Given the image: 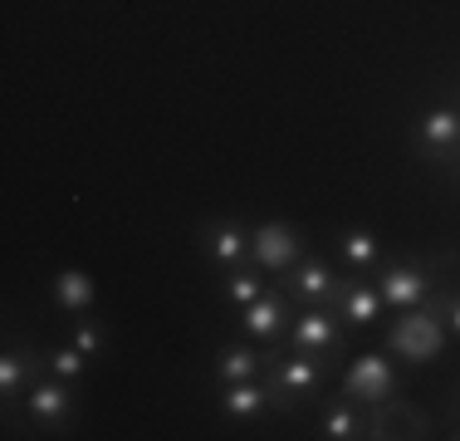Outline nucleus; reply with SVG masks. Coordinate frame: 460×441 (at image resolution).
Instances as JSON below:
<instances>
[{
    "label": "nucleus",
    "instance_id": "obj_6",
    "mask_svg": "<svg viewBox=\"0 0 460 441\" xmlns=\"http://www.w3.org/2000/svg\"><path fill=\"white\" fill-rule=\"evenodd\" d=\"M392 392H397V368H392L387 353H363L343 373V397H353V402H382Z\"/></svg>",
    "mask_w": 460,
    "mask_h": 441
},
{
    "label": "nucleus",
    "instance_id": "obj_5",
    "mask_svg": "<svg viewBox=\"0 0 460 441\" xmlns=\"http://www.w3.org/2000/svg\"><path fill=\"white\" fill-rule=\"evenodd\" d=\"M284 290L294 294L299 304H319V309H338V274L328 270L323 256H304L294 270H284Z\"/></svg>",
    "mask_w": 460,
    "mask_h": 441
},
{
    "label": "nucleus",
    "instance_id": "obj_21",
    "mask_svg": "<svg viewBox=\"0 0 460 441\" xmlns=\"http://www.w3.org/2000/svg\"><path fill=\"white\" fill-rule=\"evenodd\" d=\"M45 358H49V373H54V378H64V382H74L84 368H89V353H84V348H74V344L49 348Z\"/></svg>",
    "mask_w": 460,
    "mask_h": 441
},
{
    "label": "nucleus",
    "instance_id": "obj_17",
    "mask_svg": "<svg viewBox=\"0 0 460 441\" xmlns=\"http://www.w3.org/2000/svg\"><path fill=\"white\" fill-rule=\"evenodd\" d=\"M54 304L64 314H89L93 309V280L84 270H59L54 274Z\"/></svg>",
    "mask_w": 460,
    "mask_h": 441
},
{
    "label": "nucleus",
    "instance_id": "obj_7",
    "mask_svg": "<svg viewBox=\"0 0 460 441\" xmlns=\"http://www.w3.org/2000/svg\"><path fill=\"white\" fill-rule=\"evenodd\" d=\"M382 304L387 309H416L431 294V274L426 265H407V260H382Z\"/></svg>",
    "mask_w": 460,
    "mask_h": 441
},
{
    "label": "nucleus",
    "instance_id": "obj_12",
    "mask_svg": "<svg viewBox=\"0 0 460 441\" xmlns=\"http://www.w3.org/2000/svg\"><path fill=\"white\" fill-rule=\"evenodd\" d=\"M201 250L216 265L235 270V265H245V256H250V230L240 226V220H206L201 226Z\"/></svg>",
    "mask_w": 460,
    "mask_h": 441
},
{
    "label": "nucleus",
    "instance_id": "obj_20",
    "mask_svg": "<svg viewBox=\"0 0 460 441\" xmlns=\"http://www.w3.org/2000/svg\"><path fill=\"white\" fill-rule=\"evenodd\" d=\"M260 294H265V280L260 274H250L245 265H235V270L226 274V300L235 304V309H245V304H255Z\"/></svg>",
    "mask_w": 460,
    "mask_h": 441
},
{
    "label": "nucleus",
    "instance_id": "obj_13",
    "mask_svg": "<svg viewBox=\"0 0 460 441\" xmlns=\"http://www.w3.org/2000/svg\"><path fill=\"white\" fill-rule=\"evenodd\" d=\"M45 368H49V358H40V353H25V348H10L5 358H0V397H5V407L35 388Z\"/></svg>",
    "mask_w": 460,
    "mask_h": 441
},
{
    "label": "nucleus",
    "instance_id": "obj_14",
    "mask_svg": "<svg viewBox=\"0 0 460 441\" xmlns=\"http://www.w3.org/2000/svg\"><path fill=\"white\" fill-rule=\"evenodd\" d=\"M270 407V382H226L221 388V417H230V422H250L255 412H265Z\"/></svg>",
    "mask_w": 460,
    "mask_h": 441
},
{
    "label": "nucleus",
    "instance_id": "obj_18",
    "mask_svg": "<svg viewBox=\"0 0 460 441\" xmlns=\"http://www.w3.org/2000/svg\"><path fill=\"white\" fill-rule=\"evenodd\" d=\"M338 256H343V265H353V270H372L382 260V246L372 230L348 226V230H338Z\"/></svg>",
    "mask_w": 460,
    "mask_h": 441
},
{
    "label": "nucleus",
    "instance_id": "obj_2",
    "mask_svg": "<svg viewBox=\"0 0 460 441\" xmlns=\"http://www.w3.org/2000/svg\"><path fill=\"white\" fill-rule=\"evenodd\" d=\"M328 358L319 353H294V358H275V382H270V407L275 412H294L299 402H309V397H319L328 368Z\"/></svg>",
    "mask_w": 460,
    "mask_h": 441
},
{
    "label": "nucleus",
    "instance_id": "obj_11",
    "mask_svg": "<svg viewBox=\"0 0 460 441\" xmlns=\"http://www.w3.org/2000/svg\"><path fill=\"white\" fill-rule=\"evenodd\" d=\"M240 328H245L250 338H260V344H275V338L289 328V304H284L279 290H265L255 304L240 309Z\"/></svg>",
    "mask_w": 460,
    "mask_h": 441
},
{
    "label": "nucleus",
    "instance_id": "obj_22",
    "mask_svg": "<svg viewBox=\"0 0 460 441\" xmlns=\"http://www.w3.org/2000/svg\"><path fill=\"white\" fill-rule=\"evenodd\" d=\"M426 274H431V284L436 280H441L446 284V300H451V294H460V256H456V250H441V256H431V260H426Z\"/></svg>",
    "mask_w": 460,
    "mask_h": 441
},
{
    "label": "nucleus",
    "instance_id": "obj_15",
    "mask_svg": "<svg viewBox=\"0 0 460 441\" xmlns=\"http://www.w3.org/2000/svg\"><path fill=\"white\" fill-rule=\"evenodd\" d=\"M265 353L250 348V344H226L221 353H216V382H245V378H260V368H265Z\"/></svg>",
    "mask_w": 460,
    "mask_h": 441
},
{
    "label": "nucleus",
    "instance_id": "obj_16",
    "mask_svg": "<svg viewBox=\"0 0 460 441\" xmlns=\"http://www.w3.org/2000/svg\"><path fill=\"white\" fill-rule=\"evenodd\" d=\"M338 314H343L353 328L372 324V319L382 314V290L377 284H363V280H348L343 290H338Z\"/></svg>",
    "mask_w": 460,
    "mask_h": 441
},
{
    "label": "nucleus",
    "instance_id": "obj_3",
    "mask_svg": "<svg viewBox=\"0 0 460 441\" xmlns=\"http://www.w3.org/2000/svg\"><path fill=\"white\" fill-rule=\"evenodd\" d=\"M363 436H372V441H421V436H431V417L416 402L392 392V397H382V402H367Z\"/></svg>",
    "mask_w": 460,
    "mask_h": 441
},
{
    "label": "nucleus",
    "instance_id": "obj_1",
    "mask_svg": "<svg viewBox=\"0 0 460 441\" xmlns=\"http://www.w3.org/2000/svg\"><path fill=\"white\" fill-rule=\"evenodd\" d=\"M382 348L397 353V358H407V363H436V358H441V348H446V324H441V314H431V309H421V304H416V309H402V314L392 319Z\"/></svg>",
    "mask_w": 460,
    "mask_h": 441
},
{
    "label": "nucleus",
    "instance_id": "obj_24",
    "mask_svg": "<svg viewBox=\"0 0 460 441\" xmlns=\"http://www.w3.org/2000/svg\"><path fill=\"white\" fill-rule=\"evenodd\" d=\"M446 324L460 334V294H451V300H446Z\"/></svg>",
    "mask_w": 460,
    "mask_h": 441
},
{
    "label": "nucleus",
    "instance_id": "obj_19",
    "mask_svg": "<svg viewBox=\"0 0 460 441\" xmlns=\"http://www.w3.org/2000/svg\"><path fill=\"white\" fill-rule=\"evenodd\" d=\"M363 427H367V417L358 412L353 407V397H348V402H338V407H328L323 412V441H358L363 436Z\"/></svg>",
    "mask_w": 460,
    "mask_h": 441
},
{
    "label": "nucleus",
    "instance_id": "obj_8",
    "mask_svg": "<svg viewBox=\"0 0 460 441\" xmlns=\"http://www.w3.org/2000/svg\"><path fill=\"white\" fill-rule=\"evenodd\" d=\"M416 148L426 152V162H451L460 152V113L456 108H431L416 123Z\"/></svg>",
    "mask_w": 460,
    "mask_h": 441
},
{
    "label": "nucleus",
    "instance_id": "obj_10",
    "mask_svg": "<svg viewBox=\"0 0 460 441\" xmlns=\"http://www.w3.org/2000/svg\"><path fill=\"white\" fill-rule=\"evenodd\" d=\"M25 412H30V422H40L45 432L64 427V422H69V412H74L69 382H64V378H40L35 388L25 392Z\"/></svg>",
    "mask_w": 460,
    "mask_h": 441
},
{
    "label": "nucleus",
    "instance_id": "obj_23",
    "mask_svg": "<svg viewBox=\"0 0 460 441\" xmlns=\"http://www.w3.org/2000/svg\"><path fill=\"white\" fill-rule=\"evenodd\" d=\"M69 344H74V348H84V353H89V358H93V353L108 344V334H103V328L93 324V319H79V324H74V338H69Z\"/></svg>",
    "mask_w": 460,
    "mask_h": 441
},
{
    "label": "nucleus",
    "instance_id": "obj_9",
    "mask_svg": "<svg viewBox=\"0 0 460 441\" xmlns=\"http://www.w3.org/2000/svg\"><path fill=\"white\" fill-rule=\"evenodd\" d=\"M289 338H294V353H319V358H328V353L338 348V338H343V328H338L333 309L309 304V309H304V314L289 324Z\"/></svg>",
    "mask_w": 460,
    "mask_h": 441
},
{
    "label": "nucleus",
    "instance_id": "obj_4",
    "mask_svg": "<svg viewBox=\"0 0 460 441\" xmlns=\"http://www.w3.org/2000/svg\"><path fill=\"white\" fill-rule=\"evenodd\" d=\"M250 256H255L260 270H294L309 250H304V236H299V226H289V220H265V226H255L250 230Z\"/></svg>",
    "mask_w": 460,
    "mask_h": 441
}]
</instances>
